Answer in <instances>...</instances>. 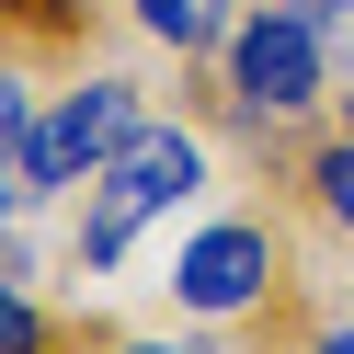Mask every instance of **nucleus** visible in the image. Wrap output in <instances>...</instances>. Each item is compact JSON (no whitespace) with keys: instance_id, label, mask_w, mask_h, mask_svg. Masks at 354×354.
<instances>
[{"instance_id":"f257e3e1","label":"nucleus","mask_w":354,"mask_h":354,"mask_svg":"<svg viewBox=\"0 0 354 354\" xmlns=\"http://www.w3.org/2000/svg\"><path fill=\"white\" fill-rule=\"evenodd\" d=\"M194 183H206V149H194L183 126L149 115L138 138H126L115 160L80 183V240H69V263H80V274H115V263L138 252V229H149V217H171Z\"/></svg>"},{"instance_id":"f03ea898","label":"nucleus","mask_w":354,"mask_h":354,"mask_svg":"<svg viewBox=\"0 0 354 354\" xmlns=\"http://www.w3.org/2000/svg\"><path fill=\"white\" fill-rule=\"evenodd\" d=\"M217 57H229V115L252 126V138H263V126L320 115V103H331V69H343L308 0H252V12L229 24V46H217Z\"/></svg>"},{"instance_id":"7ed1b4c3","label":"nucleus","mask_w":354,"mask_h":354,"mask_svg":"<svg viewBox=\"0 0 354 354\" xmlns=\"http://www.w3.org/2000/svg\"><path fill=\"white\" fill-rule=\"evenodd\" d=\"M149 126V92L138 80H80V92H57V103H35V126H24V149H12V183H24V206H46V194H80L103 160H115L126 138Z\"/></svg>"},{"instance_id":"20e7f679","label":"nucleus","mask_w":354,"mask_h":354,"mask_svg":"<svg viewBox=\"0 0 354 354\" xmlns=\"http://www.w3.org/2000/svg\"><path fill=\"white\" fill-rule=\"evenodd\" d=\"M286 274V240L274 217H206V229L171 252V308L183 320H240V308H263Z\"/></svg>"},{"instance_id":"39448f33","label":"nucleus","mask_w":354,"mask_h":354,"mask_svg":"<svg viewBox=\"0 0 354 354\" xmlns=\"http://www.w3.org/2000/svg\"><path fill=\"white\" fill-rule=\"evenodd\" d=\"M240 12H252V0H138V35L171 46V57H206V46H229Z\"/></svg>"},{"instance_id":"423d86ee","label":"nucleus","mask_w":354,"mask_h":354,"mask_svg":"<svg viewBox=\"0 0 354 354\" xmlns=\"http://www.w3.org/2000/svg\"><path fill=\"white\" fill-rule=\"evenodd\" d=\"M308 194H320V217L354 229V126H331V138L308 149Z\"/></svg>"},{"instance_id":"0eeeda50","label":"nucleus","mask_w":354,"mask_h":354,"mask_svg":"<svg viewBox=\"0 0 354 354\" xmlns=\"http://www.w3.org/2000/svg\"><path fill=\"white\" fill-rule=\"evenodd\" d=\"M0 354H57V320H46L12 274H0Z\"/></svg>"},{"instance_id":"6e6552de","label":"nucleus","mask_w":354,"mask_h":354,"mask_svg":"<svg viewBox=\"0 0 354 354\" xmlns=\"http://www.w3.org/2000/svg\"><path fill=\"white\" fill-rule=\"evenodd\" d=\"M24 126H35V80L12 69V57H0V160L24 149Z\"/></svg>"},{"instance_id":"1a4fd4ad","label":"nucleus","mask_w":354,"mask_h":354,"mask_svg":"<svg viewBox=\"0 0 354 354\" xmlns=\"http://www.w3.org/2000/svg\"><path fill=\"white\" fill-rule=\"evenodd\" d=\"M320 35H331V57H354V0H320Z\"/></svg>"},{"instance_id":"9d476101","label":"nucleus","mask_w":354,"mask_h":354,"mask_svg":"<svg viewBox=\"0 0 354 354\" xmlns=\"http://www.w3.org/2000/svg\"><path fill=\"white\" fill-rule=\"evenodd\" d=\"M103 354H206V343H171V331H126V343H103Z\"/></svg>"},{"instance_id":"9b49d317","label":"nucleus","mask_w":354,"mask_h":354,"mask_svg":"<svg viewBox=\"0 0 354 354\" xmlns=\"http://www.w3.org/2000/svg\"><path fill=\"white\" fill-rule=\"evenodd\" d=\"M308 354H354V320H320V331H308Z\"/></svg>"},{"instance_id":"f8f14e48","label":"nucleus","mask_w":354,"mask_h":354,"mask_svg":"<svg viewBox=\"0 0 354 354\" xmlns=\"http://www.w3.org/2000/svg\"><path fill=\"white\" fill-rule=\"evenodd\" d=\"M12 217H24V183H12V160H0V240H12Z\"/></svg>"},{"instance_id":"ddd939ff","label":"nucleus","mask_w":354,"mask_h":354,"mask_svg":"<svg viewBox=\"0 0 354 354\" xmlns=\"http://www.w3.org/2000/svg\"><path fill=\"white\" fill-rule=\"evenodd\" d=\"M343 126H354V92H343Z\"/></svg>"}]
</instances>
